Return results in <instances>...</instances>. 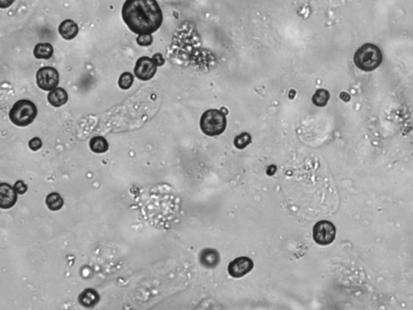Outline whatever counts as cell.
Instances as JSON below:
<instances>
[{"instance_id":"1","label":"cell","mask_w":413,"mask_h":310,"mask_svg":"<svg viewBox=\"0 0 413 310\" xmlns=\"http://www.w3.org/2000/svg\"><path fill=\"white\" fill-rule=\"evenodd\" d=\"M121 12L128 29L136 34H153L163 25V11L156 0H126Z\"/></svg>"},{"instance_id":"2","label":"cell","mask_w":413,"mask_h":310,"mask_svg":"<svg viewBox=\"0 0 413 310\" xmlns=\"http://www.w3.org/2000/svg\"><path fill=\"white\" fill-rule=\"evenodd\" d=\"M383 61L381 49L373 44H365L359 48L353 56V62L360 70L372 71L376 70Z\"/></svg>"},{"instance_id":"3","label":"cell","mask_w":413,"mask_h":310,"mask_svg":"<svg viewBox=\"0 0 413 310\" xmlns=\"http://www.w3.org/2000/svg\"><path fill=\"white\" fill-rule=\"evenodd\" d=\"M226 126V117L221 110H207L200 119V128L207 136H219L225 132Z\"/></svg>"},{"instance_id":"4","label":"cell","mask_w":413,"mask_h":310,"mask_svg":"<svg viewBox=\"0 0 413 310\" xmlns=\"http://www.w3.org/2000/svg\"><path fill=\"white\" fill-rule=\"evenodd\" d=\"M37 115V108L32 101L21 100L14 104L9 112V118L14 125L25 127L33 122Z\"/></svg>"},{"instance_id":"5","label":"cell","mask_w":413,"mask_h":310,"mask_svg":"<svg viewBox=\"0 0 413 310\" xmlns=\"http://www.w3.org/2000/svg\"><path fill=\"white\" fill-rule=\"evenodd\" d=\"M336 227L328 221H321L313 227L314 241L320 246L331 244L336 238Z\"/></svg>"},{"instance_id":"6","label":"cell","mask_w":413,"mask_h":310,"mask_svg":"<svg viewBox=\"0 0 413 310\" xmlns=\"http://www.w3.org/2000/svg\"><path fill=\"white\" fill-rule=\"evenodd\" d=\"M38 87L44 91H53L59 84L58 72L50 66L42 67L36 73Z\"/></svg>"},{"instance_id":"7","label":"cell","mask_w":413,"mask_h":310,"mask_svg":"<svg viewBox=\"0 0 413 310\" xmlns=\"http://www.w3.org/2000/svg\"><path fill=\"white\" fill-rule=\"evenodd\" d=\"M158 64L154 59L148 57H142L136 61L134 73L138 80L148 81L151 80L157 72Z\"/></svg>"},{"instance_id":"8","label":"cell","mask_w":413,"mask_h":310,"mask_svg":"<svg viewBox=\"0 0 413 310\" xmlns=\"http://www.w3.org/2000/svg\"><path fill=\"white\" fill-rule=\"evenodd\" d=\"M253 268V262L249 258L239 257L228 265V272L233 278H242Z\"/></svg>"},{"instance_id":"9","label":"cell","mask_w":413,"mask_h":310,"mask_svg":"<svg viewBox=\"0 0 413 310\" xmlns=\"http://www.w3.org/2000/svg\"><path fill=\"white\" fill-rule=\"evenodd\" d=\"M17 201V192L9 184H0V207L8 209L15 205Z\"/></svg>"},{"instance_id":"10","label":"cell","mask_w":413,"mask_h":310,"mask_svg":"<svg viewBox=\"0 0 413 310\" xmlns=\"http://www.w3.org/2000/svg\"><path fill=\"white\" fill-rule=\"evenodd\" d=\"M58 31L61 36L64 39L72 40L78 33V27L72 20H66L59 25Z\"/></svg>"},{"instance_id":"11","label":"cell","mask_w":413,"mask_h":310,"mask_svg":"<svg viewBox=\"0 0 413 310\" xmlns=\"http://www.w3.org/2000/svg\"><path fill=\"white\" fill-rule=\"evenodd\" d=\"M200 263L208 268L217 267L220 262V256L214 249H205L200 253Z\"/></svg>"},{"instance_id":"12","label":"cell","mask_w":413,"mask_h":310,"mask_svg":"<svg viewBox=\"0 0 413 310\" xmlns=\"http://www.w3.org/2000/svg\"><path fill=\"white\" fill-rule=\"evenodd\" d=\"M48 101L53 107L58 108L66 104L68 101V95L63 88L58 87L49 93Z\"/></svg>"},{"instance_id":"13","label":"cell","mask_w":413,"mask_h":310,"mask_svg":"<svg viewBox=\"0 0 413 310\" xmlns=\"http://www.w3.org/2000/svg\"><path fill=\"white\" fill-rule=\"evenodd\" d=\"M80 304L86 307L94 306L98 303L100 297L94 289H87L80 296Z\"/></svg>"},{"instance_id":"14","label":"cell","mask_w":413,"mask_h":310,"mask_svg":"<svg viewBox=\"0 0 413 310\" xmlns=\"http://www.w3.org/2000/svg\"><path fill=\"white\" fill-rule=\"evenodd\" d=\"M53 53V46L49 43L37 44L33 50V54L37 59H49Z\"/></svg>"},{"instance_id":"15","label":"cell","mask_w":413,"mask_h":310,"mask_svg":"<svg viewBox=\"0 0 413 310\" xmlns=\"http://www.w3.org/2000/svg\"><path fill=\"white\" fill-rule=\"evenodd\" d=\"M90 148L94 153H105L108 149V143L103 137H94L90 141Z\"/></svg>"},{"instance_id":"16","label":"cell","mask_w":413,"mask_h":310,"mask_svg":"<svg viewBox=\"0 0 413 310\" xmlns=\"http://www.w3.org/2000/svg\"><path fill=\"white\" fill-rule=\"evenodd\" d=\"M46 205L52 211H57L63 208L64 201L58 193H50L46 197Z\"/></svg>"},{"instance_id":"17","label":"cell","mask_w":413,"mask_h":310,"mask_svg":"<svg viewBox=\"0 0 413 310\" xmlns=\"http://www.w3.org/2000/svg\"><path fill=\"white\" fill-rule=\"evenodd\" d=\"M329 92L325 89H319L316 91L312 96V102L318 107H324L326 105L329 100Z\"/></svg>"},{"instance_id":"18","label":"cell","mask_w":413,"mask_h":310,"mask_svg":"<svg viewBox=\"0 0 413 310\" xmlns=\"http://www.w3.org/2000/svg\"><path fill=\"white\" fill-rule=\"evenodd\" d=\"M251 136L248 132H243L238 135L234 139V146L238 149H243L251 143Z\"/></svg>"},{"instance_id":"19","label":"cell","mask_w":413,"mask_h":310,"mask_svg":"<svg viewBox=\"0 0 413 310\" xmlns=\"http://www.w3.org/2000/svg\"><path fill=\"white\" fill-rule=\"evenodd\" d=\"M133 76H132V74H130L129 72H125L120 77L118 84H119V87H121V89L128 90L132 87V84H133Z\"/></svg>"},{"instance_id":"20","label":"cell","mask_w":413,"mask_h":310,"mask_svg":"<svg viewBox=\"0 0 413 310\" xmlns=\"http://www.w3.org/2000/svg\"><path fill=\"white\" fill-rule=\"evenodd\" d=\"M153 42L151 35H139L136 38V43L141 46H149Z\"/></svg>"},{"instance_id":"21","label":"cell","mask_w":413,"mask_h":310,"mask_svg":"<svg viewBox=\"0 0 413 310\" xmlns=\"http://www.w3.org/2000/svg\"><path fill=\"white\" fill-rule=\"evenodd\" d=\"M14 188H15V191L18 194H21V195H23L26 192L27 190H28V186L24 183L23 181H19L16 182L15 183V185H14Z\"/></svg>"},{"instance_id":"22","label":"cell","mask_w":413,"mask_h":310,"mask_svg":"<svg viewBox=\"0 0 413 310\" xmlns=\"http://www.w3.org/2000/svg\"><path fill=\"white\" fill-rule=\"evenodd\" d=\"M29 148H30L32 150H34V151H36L38 149H40L42 146V142L40 138H32V140H30L29 143Z\"/></svg>"},{"instance_id":"23","label":"cell","mask_w":413,"mask_h":310,"mask_svg":"<svg viewBox=\"0 0 413 310\" xmlns=\"http://www.w3.org/2000/svg\"><path fill=\"white\" fill-rule=\"evenodd\" d=\"M15 0H0V7L1 8H6L11 6Z\"/></svg>"},{"instance_id":"24","label":"cell","mask_w":413,"mask_h":310,"mask_svg":"<svg viewBox=\"0 0 413 310\" xmlns=\"http://www.w3.org/2000/svg\"><path fill=\"white\" fill-rule=\"evenodd\" d=\"M153 59H154L155 62L157 63L158 66H163V65L164 64V59H163L160 53H157V54L154 55V56H153Z\"/></svg>"}]
</instances>
